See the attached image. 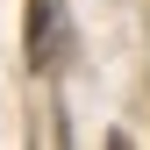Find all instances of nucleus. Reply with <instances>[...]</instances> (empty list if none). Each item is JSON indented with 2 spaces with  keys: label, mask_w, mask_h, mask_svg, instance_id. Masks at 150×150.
I'll use <instances>...</instances> for the list:
<instances>
[{
  "label": "nucleus",
  "mask_w": 150,
  "mask_h": 150,
  "mask_svg": "<svg viewBox=\"0 0 150 150\" xmlns=\"http://www.w3.org/2000/svg\"><path fill=\"white\" fill-rule=\"evenodd\" d=\"M64 57V0H29V64H57Z\"/></svg>",
  "instance_id": "obj_1"
}]
</instances>
